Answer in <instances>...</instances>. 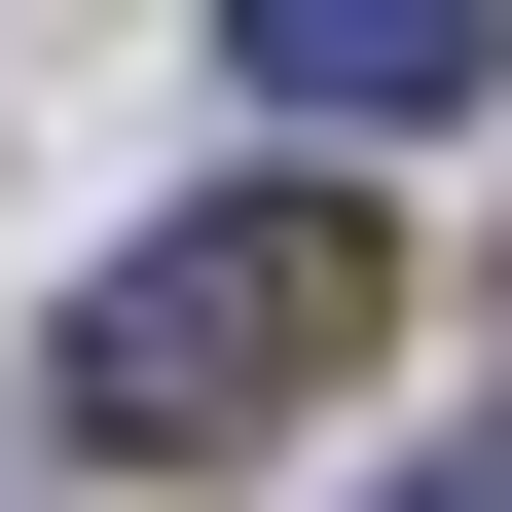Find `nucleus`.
I'll return each instance as SVG.
<instances>
[{
	"instance_id": "f257e3e1",
	"label": "nucleus",
	"mask_w": 512,
	"mask_h": 512,
	"mask_svg": "<svg viewBox=\"0 0 512 512\" xmlns=\"http://www.w3.org/2000/svg\"><path fill=\"white\" fill-rule=\"evenodd\" d=\"M366 366V220L330 183H220V220H147L74 293V439H147V476H220V439H293Z\"/></svg>"
},
{
	"instance_id": "f03ea898",
	"label": "nucleus",
	"mask_w": 512,
	"mask_h": 512,
	"mask_svg": "<svg viewBox=\"0 0 512 512\" xmlns=\"http://www.w3.org/2000/svg\"><path fill=\"white\" fill-rule=\"evenodd\" d=\"M220 110H293V147H439V110H512L476 0H220Z\"/></svg>"
},
{
	"instance_id": "7ed1b4c3",
	"label": "nucleus",
	"mask_w": 512,
	"mask_h": 512,
	"mask_svg": "<svg viewBox=\"0 0 512 512\" xmlns=\"http://www.w3.org/2000/svg\"><path fill=\"white\" fill-rule=\"evenodd\" d=\"M366 512H512V439H439V476H366Z\"/></svg>"
}]
</instances>
